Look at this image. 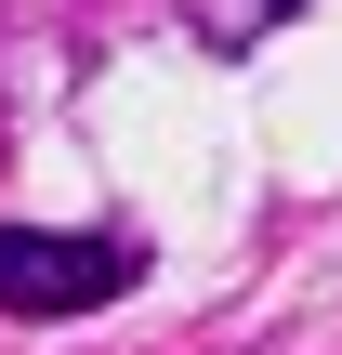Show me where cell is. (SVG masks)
Instances as JSON below:
<instances>
[{
    "label": "cell",
    "mask_w": 342,
    "mask_h": 355,
    "mask_svg": "<svg viewBox=\"0 0 342 355\" xmlns=\"http://www.w3.org/2000/svg\"><path fill=\"white\" fill-rule=\"evenodd\" d=\"M132 277H145L132 237H26V224H0V316H92Z\"/></svg>",
    "instance_id": "6da1fadb"
}]
</instances>
